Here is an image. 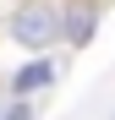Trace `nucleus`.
Listing matches in <instances>:
<instances>
[{"label":"nucleus","mask_w":115,"mask_h":120,"mask_svg":"<svg viewBox=\"0 0 115 120\" xmlns=\"http://www.w3.org/2000/svg\"><path fill=\"white\" fill-rule=\"evenodd\" d=\"M49 76H55V66H49V60H38V66H28V71H16V93H33V87H44Z\"/></svg>","instance_id":"3"},{"label":"nucleus","mask_w":115,"mask_h":120,"mask_svg":"<svg viewBox=\"0 0 115 120\" xmlns=\"http://www.w3.org/2000/svg\"><path fill=\"white\" fill-rule=\"evenodd\" d=\"M11 33L22 38L28 49H44V44H55V38H60L66 27H60V16L44 6V0H33V6H22V11L11 16Z\"/></svg>","instance_id":"1"},{"label":"nucleus","mask_w":115,"mask_h":120,"mask_svg":"<svg viewBox=\"0 0 115 120\" xmlns=\"http://www.w3.org/2000/svg\"><path fill=\"white\" fill-rule=\"evenodd\" d=\"M6 120H33V109H28V104H16V109H11Z\"/></svg>","instance_id":"4"},{"label":"nucleus","mask_w":115,"mask_h":120,"mask_svg":"<svg viewBox=\"0 0 115 120\" xmlns=\"http://www.w3.org/2000/svg\"><path fill=\"white\" fill-rule=\"evenodd\" d=\"M66 38L71 44H88L93 38V27H99V0H71V11H66Z\"/></svg>","instance_id":"2"}]
</instances>
